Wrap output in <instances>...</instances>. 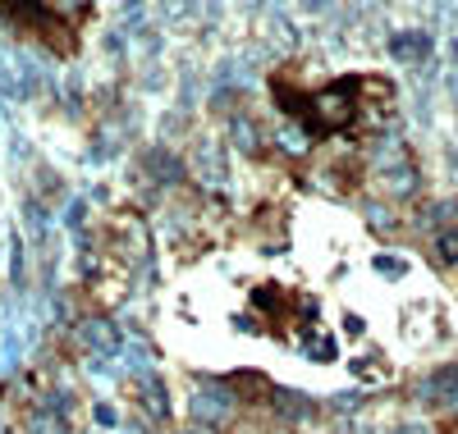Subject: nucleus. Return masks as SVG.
<instances>
[{"mask_svg": "<svg viewBox=\"0 0 458 434\" xmlns=\"http://www.w3.org/2000/svg\"><path fill=\"white\" fill-rule=\"evenodd\" d=\"M399 434H427L422 425H408V430H399Z\"/></svg>", "mask_w": 458, "mask_h": 434, "instance_id": "nucleus-1", "label": "nucleus"}]
</instances>
